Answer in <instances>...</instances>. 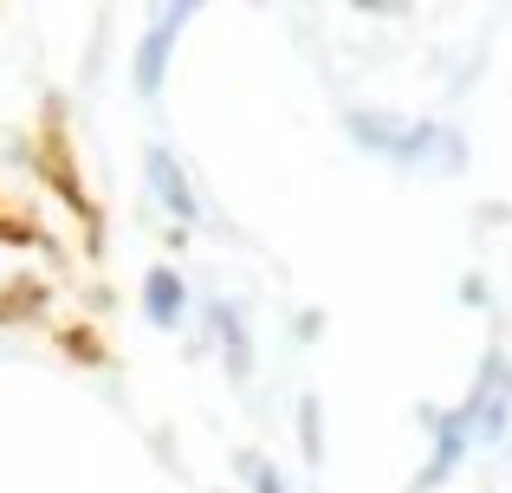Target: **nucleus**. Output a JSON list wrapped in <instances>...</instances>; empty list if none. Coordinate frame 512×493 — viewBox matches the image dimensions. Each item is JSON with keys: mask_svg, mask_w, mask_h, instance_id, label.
I'll list each match as a JSON object with an SVG mask.
<instances>
[{"mask_svg": "<svg viewBox=\"0 0 512 493\" xmlns=\"http://www.w3.org/2000/svg\"><path fill=\"white\" fill-rule=\"evenodd\" d=\"M350 137H357L363 150L396 156V163H428V156H435L441 169H461V143H454L448 130H435V124H396V117L357 111L350 117Z\"/></svg>", "mask_w": 512, "mask_h": 493, "instance_id": "1", "label": "nucleus"}, {"mask_svg": "<svg viewBox=\"0 0 512 493\" xmlns=\"http://www.w3.org/2000/svg\"><path fill=\"white\" fill-rule=\"evenodd\" d=\"M506 416H512V364L506 357H487V364H480V390L467 396V422H474L480 442H500Z\"/></svg>", "mask_w": 512, "mask_h": 493, "instance_id": "2", "label": "nucleus"}, {"mask_svg": "<svg viewBox=\"0 0 512 493\" xmlns=\"http://www.w3.org/2000/svg\"><path fill=\"white\" fill-rule=\"evenodd\" d=\"M188 20H195V7H163V20L143 33V46H137V91H143V98H156V91H163L169 52H175V39H182Z\"/></svg>", "mask_w": 512, "mask_h": 493, "instance_id": "3", "label": "nucleus"}, {"mask_svg": "<svg viewBox=\"0 0 512 493\" xmlns=\"http://www.w3.org/2000/svg\"><path fill=\"white\" fill-rule=\"evenodd\" d=\"M150 189H156V202H163L175 221H195L201 215V208H195V189L182 182V169H175L169 150H150Z\"/></svg>", "mask_w": 512, "mask_h": 493, "instance_id": "4", "label": "nucleus"}, {"mask_svg": "<svg viewBox=\"0 0 512 493\" xmlns=\"http://www.w3.org/2000/svg\"><path fill=\"white\" fill-rule=\"evenodd\" d=\"M435 435H441V442H435V461H428L422 487H428V481H441V474H448L454 461L467 455V435H474V422H467V409H461V416H441V422H435Z\"/></svg>", "mask_w": 512, "mask_h": 493, "instance_id": "5", "label": "nucleus"}, {"mask_svg": "<svg viewBox=\"0 0 512 493\" xmlns=\"http://www.w3.org/2000/svg\"><path fill=\"white\" fill-rule=\"evenodd\" d=\"M143 312H150V325H175V312H182V279H175L169 266L150 273V286H143Z\"/></svg>", "mask_w": 512, "mask_h": 493, "instance_id": "6", "label": "nucleus"}, {"mask_svg": "<svg viewBox=\"0 0 512 493\" xmlns=\"http://www.w3.org/2000/svg\"><path fill=\"white\" fill-rule=\"evenodd\" d=\"M253 487H260V493H286V487H279V474L266 468V461H253Z\"/></svg>", "mask_w": 512, "mask_h": 493, "instance_id": "7", "label": "nucleus"}]
</instances>
